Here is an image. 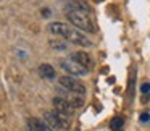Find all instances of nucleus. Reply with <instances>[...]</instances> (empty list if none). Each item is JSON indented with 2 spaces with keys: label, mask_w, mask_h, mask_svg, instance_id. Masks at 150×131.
I'll return each mask as SVG.
<instances>
[{
  "label": "nucleus",
  "mask_w": 150,
  "mask_h": 131,
  "mask_svg": "<svg viewBox=\"0 0 150 131\" xmlns=\"http://www.w3.org/2000/svg\"><path fill=\"white\" fill-rule=\"evenodd\" d=\"M149 120H150V113H147V112H144V113L140 115V121H142V123H147Z\"/></svg>",
  "instance_id": "14"
},
{
  "label": "nucleus",
  "mask_w": 150,
  "mask_h": 131,
  "mask_svg": "<svg viewBox=\"0 0 150 131\" xmlns=\"http://www.w3.org/2000/svg\"><path fill=\"white\" fill-rule=\"evenodd\" d=\"M65 2H68V0H65Z\"/></svg>",
  "instance_id": "16"
},
{
  "label": "nucleus",
  "mask_w": 150,
  "mask_h": 131,
  "mask_svg": "<svg viewBox=\"0 0 150 131\" xmlns=\"http://www.w3.org/2000/svg\"><path fill=\"white\" fill-rule=\"evenodd\" d=\"M44 121H45L52 130H62V125H60L55 112H44Z\"/></svg>",
  "instance_id": "8"
},
{
  "label": "nucleus",
  "mask_w": 150,
  "mask_h": 131,
  "mask_svg": "<svg viewBox=\"0 0 150 131\" xmlns=\"http://www.w3.org/2000/svg\"><path fill=\"white\" fill-rule=\"evenodd\" d=\"M42 16H50V10H49V8H44V10H42Z\"/></svg>",
  "instance_id": "15"
},
{
  "label": "nucleus",
  "mask_w": 150,
  "mask_h": 131,
  "mask_svg": "<svg viewBox=\"0 0 150 131\" xmlns=\"http://www.w3.org/2000/svg\"><path fill=\"white\" fill-rule=\"evenodd\" d=\"M49 44H50V47H52V49H57V50H65L66 49V42L58 41V39H50Z\"/></svg>",
  "instance_id": "12"
},
{
  "label": "nucleus",
  "mask_w": 150,
  "mask_h": 131,
  "mask_svg": "<svg viewBox=\"0 0 150 131\" xmlns=\"http://www.w3.org/2000/svg\"><path fill=\"white\" fill-rule=\"evenodd\" d=\"M28 126H29V131H53L45 121L39 120V118H29Z\"/></svg>",
  "instance_id": "7"
},
{
  "label": "nucleus",
  "mask_w": 150,
  "mask_h": 131,
  "mask_svg": "<svg viewBox=\"0 0 150 131\" xmlns=\"http://www.w3.org/2000/svg\"><path fill=\"white\" fill-rule=\"evenodd\" d=\"M65 11L68 13V11H91V8L87 7V4H84V2H68V4L65 5Z\"/></svg>",
  "instance_id": "9"
},
{
  "label": "nucleus",
  "mask_w": 150,
  "mask_h": 131,
  "mask_svg": "<svg viewBox=\"0 0 150 131\" xmlns=\"http://www.w3.org/2000/svg\"><path fill=\"white\" fill-rule=\"evenodd\" d=\"M39 73L44 79H53L57 76L55 68H53L52 65H49V63H42V65L39 66Z\"/></svg>",
  "instance_id": "10"
},
{
  "label": "nucleus",
  "mask_w": 150,
  "mask_h": 131,
  "mask_svg": "<svg viewBox=\"0 0 150 131\" xmlns=\"http://www.w3.org/2000/svg\"><path fill=\"white\" fill-rule=\"evenodd\" d=\"M123 125H124V118L123 117H115L113 120H111L110 126H111V130L118 131V130H121V128H123Z\"/></svg>",
  "instance_id": "11"
},
{
  "label": "nucleus",
  "mask_w": 150,
  "mask_h": 131,
  "mask_svg": "<svg viewBox=\"0 0 150 131\" xmlns=\"http://www.w3.org/2000/svg\"><path fill=\"white\" fill-rule=\"evenodd\" d=\"M53 105H55V108L58 112L68 115V117H71V115L74 113V107H73V105L69 104L66 99H63V97H55V99H53Z\"/></svg>",
  "instance_id": "5"
},
{
  "label": "nucleus",
  "mask_w": 150,
  "mask_h": 131,
  "mask_svg": "<svg viewBox=\"0 0 150 131\" xmlns=\"http://www.w3.org/2000/svg\"><path fill=\"white\" fill-rule=\"evenodd\" d=\"M60 86L65 89H68V91L74 92V94L78 95H84L86 94V86L82 84V83H79L78 79L74 78V76H60Z\"/></svg>",
  "instance_id": "3"
},
{
  "label": "nucleus",
  "mask_w": 150,
  "mask_h": 131,
  "mask_svg": "<svg viewBox=\"0 0 150 131\" xmlns=\"http://www.w3.org/2000/svg\"><path fill=\"white\" fill-rule=\"evenodd\" d=\"M66 18L74 28H79L81 31H86V33H95L94 23L84 11H68Z\"/></svg>",
  "instance_id": "2"
},
{
  "label": "nucleus",
  "mask_w": 150,
  "mask_h": 131,
  "mask_svg": "<svg viewBox=\"0 0 150 131\" xmlns=\"http://www.w3.org/2000/svg\"><path fill=\"white\" fill-rule=\"evenodd\" d=\"M49 31L52 34H57V36L65 37L66 41L76 44L79 47H92V42L87 39L86 36H82L79 31H76L74 28H69L68 24L60 23V21H53V23L49 24Z\"/></svg>",
  "instance_id": "1"
},
{
  "label": "nucleus",
  "mask_w": 150,
  "mask_h": 131,
  "mask_svg": "<svg viewBox=\"0 0 150 131\" xmlns=\"http://www.w3.org/2000/svg\"><path fill=\"white\" fill-rule=\"evenodd\" d=\"M71 60H74L76 63H79L81 66H84V68H87V70L94 66V62H92L91 55L86 53V52H74L71 55Z\"/></svg>",
  "instance_id": "6"
},
{
  "label": "nucleus",
  "mask_w": 150,
  "mask_h": 131,
  "mask_svg": "<svg viewBox=\"0 0 150 131\" xmlns=\"http://www.w3.org/2000/svg\"><path fill=\"white\" fill-rule=\"evenodd\" d=\"M140 91H142V94H150V84L149 83H145V84H142V88H140Z\"/></svg>",
  "instance_id": "13"
},
{
  "label": "nucleus",
  "mask_w": 150,
  "mask_h": 131,
  "mask_svg": "<svg viewBox=\"0 0 150 131\" xmlns=\"http://www.w3.org/2000/svg\"><path fill=\"white\" fill-rule=\"evenodd\" d=\"M60 66L65 70L66 73H69L71 76H84L87 73V68L81 66L79 63H76L71 58H62L60 60Z\"/></svg>",
  "instance_id": "4"
}]
</instances>
